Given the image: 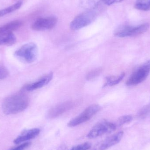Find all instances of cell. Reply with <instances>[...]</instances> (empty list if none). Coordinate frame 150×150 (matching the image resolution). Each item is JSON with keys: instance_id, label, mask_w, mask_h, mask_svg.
<instances>
[{"instance_id": "6da1fadb", "label": "cell", "mask_w": 150, "mask_h": 150, "mask_svg": "<svg viewBox=\"0 0 150 150\" xmlns=\"http://www.w3.org/2000/svg\"><path fill=\"white\" fill-rule=\"evenodd\" d=\"M29 102L27 95L19 93L6 98L2 104V109L5 114H16L26 109Z\"/></svg>"}, {"instance_id": "7a4b0ae2", "label": "cell", "mask_w": 150, "mask_h": 150, "mask_svg": "<svg viewBox=\"0 0 150 150\" xmlns=\"http://www.w3.org/2000/svg\"><path fill=\"white\" fill-rule=\"evenodd\" d=\"M38 54V47L33 43L23 45L15 53V55L18 59L28 63L34 62L37 59Z\"/></svg>"}, {"instance_id": "3957f363", "label": "cell", "mask_w": 150, "mask_h": 150, "mask_svg": "<svg viewBox=\"0 0 150 150\" xmlns=\"http://www.w3.org/2000/svg\"><path fill=\"white\" fill-rule=\"evenodd\" d=\"M149 27V25L148 23L143 24L136 26L122 25L115 30L114 34L119 38L135 37L144 33L148 30Z\"/></svg>"}, {"instance_id": "277c9868", "label": "cell", "mask_w": 150, "mask_h": 150, "mask_svg": "<svg viewBox=\"0 0 150 150\" xmlns=\"http://www.w3.org/2000/svg\"><path fill=\"white\" fill-rule=\"evenodd\" d=\"M117 126L115 123L103 120L96 124L90 132L87 137L89 139H95L106 134H110L116 129Z\"/></svg>"}, {"instance_id": "5b68a950", "label": "cell", "mask_w": 150, "mask_h": 150, "mask_svg": "<svg viewBox=\"0 0 150 150\" xmlns=\"http://www.w3.org/2000/svg\"><path fill=\"white\" fill-rule=\"evenodd\" d=\"M100 109L101 107L97 104L89 106L80 114L71 120L68 123V126L73 127L86 122L99 112Z\"/></svg>"}, {"instance_id": "8992f818", "label": "cell", "mask_w": 150, "mask_h": 150, "mask_svg": "<svg viewBox=\"0 0 150 150\" xmlns=\"http://www.w3.org/2000/svg\"><path fill=\"white\" fill-rule=\"evenodd\" d=\"M96 17V12L94 11H86L78 15L71 22L70 27L73 30H77L86 27L91 23Z\"/></svg>"}, {"instance_id": "52a82bcc", "label": "cell", "mask_w": 150, "mask_h": 150, "mask_svg": "<svg viewBox=\"0 0 150 150\" xmlns=\"http://www.w3.org/2000/svg\"><path fill=\"white\" fill-rule=\"evenodd\" d=\"M150 72V60L143 64L134 72L127 81V85L135 86L144 81Z\"/></svg>"}, {"instance_id": "ba28073f", "label": "cell", "mask_w": 150, "mask_h": 150, "mask_svg": "<svg viewBox=\"0 0 150 150\" xmlns=\"http://www.w3.org/2000/svg\"><path fill=\"white\" fill-rule=\"evenodd\" d=\"M58 19L54 17L40 18L32 25L31 28L35 31H43L51 30L55 26Z\"/></svg>"}, {"instance_id": "9c48e42d", "label": "cell", "mask_w": 150, "mask_h": 150, "mask_svg": "<svg viewBox=\"0 0 150 150\" xmlns=\"http://www.w3.org/2000/svg\"><path fill=\"white\" fill-rule=\"evenodd\" d=\"M123 135L122 131L108 137L97 145L93 150H106L119 143Z\"/></svg>"}, {"instance_id": "30bf717a", "label": "cell", "mask_w": 150, "mask_h": 150, "mask_svg": "<svg viewBox=\"0 0 150 150\" xmlns=\"http://www.w3.org/2000/svg\"><path fill=\"white\" fill-rule=\"evenodd\" d=\"M74 106L72 101H67L56 105L48 111L47 116L51 119L56 118L71 109Z\"/></svg>"}, {"instance_id": "8fae6325", "label": "cell", "mask_w": 150, "mask_h": 150, "mask_svg": "<svg viewBox=\"0 0 150 150\" xmlns=\"http://www.w3.org/2000/svg\"><path fill=\"white\" fill-rule=\"evenodd\" d=\"M53 76V74L52 73H50L45 75L36 82L25 86V90L28 91H31L41 88L47 84L52 80Z\"/></svg>"}, {"instance_id": "7c38bea8", "label": "cell", "mask_w": 150, "mask_h": 150, "mask_svg": "<svg viewBox=\"0 0 150 150\" xmlns=\"http://www.w3.org/2000/svg\"><path fill=\"white\" fill-rule=\"evenodd\" d=\"M40 132L39 128H33L25 130L14 140V143L18 144L37 137Z\"/></svg>"}, {"instance_id": "4fadbf2b", "label": "cell", "mask_w": 150, "mask_h": 150, "mask_svg": "<svg viewBox=\"0 0 150 150\" xmlns=\"http://www.w3.org/2000/svg\"><path fill=\"white\" fill-rule=\"evenodd\" d=\"M22 23L19 20L12 21L0 27V36L13 33V31L19 29Z\"/></svg>"}, {"instance_id": "5bb4252c", "label": "cell", "mask_w": 150, "mask_h": 150, "mask_svg": "<svg viewBox=\"0 0 150 150\" xmlns=\"http://www.w3.org/2000/svg\"><path fill=\"white\" fill-rule=\"evenodd\" d=\"M16 38L13 33L0 36V45L11 46L15 44Z\"/></svg>"}, {"instance_id": "9a60e30c", "label": "cell", "mask_w": 150, "mask_h": 150, "mask_svg": "<svg viewBox=\"0 0 150 150\" xmlns=\"http://www.w3.org/2000/svg\"><path fill=\"white\" fill-rule=\"evenodd\" d=\"M125 74L122 73L118 76H109L106 78L104 86H112L119 83L122 81L125 76Z\"/></svg>"}, {"instance_id": "2e32d148", "label": "cell", "mask_w": 150, "mask_h": 150, "mask_svg": "<svg viewBox=\"0 0 150 150\" xmlns=\"http://www.w3.org/2000/svg\"><path fill=\"white\" fill-rule=\"evenodd\" d=\"M23 3V1H19L15 4L8 7V8H5L3 9L0 10V17L4 16L8 13H11L13 11L17 10L21 8Z\"/></svg>"}, {"instance_id": "e0dca14e", "label": "cell", "mask_w": 150, "mask_h": 150, "mask_svg": "<svg viewBox=\"0 0 150 150\" xmlns=\"http://www.w3.org/2000/svg\"><path fill=\"white\" fill-rule=\"evenodd\" d=\"M135 7L140 10H150V0H136Z\"/></svg>"}, {"instance_id": "ac0fdd59", "label": "cell", "mask_w": 150, "mask_h": 150, "mask_svg": "<svg viewBox=\"0 0 150 150\" xmlns=\"http://www.w3.org/2000/svg\"><path fill=\"white\" fill-rule=\"evenodd\" d=\"M101 72H102V69H95L88 73V74L86 76V79L88 80H91L95 79L100 74Z\"/></svg>"}, {"instance_id": "d6986e66", "label": "cell", "mask_w": 150, "mask_h": 150, "mask_svg": "<svg viewBox=\"0 0 150 150\" xmlns=\"http://www.w3.org/2000/svg\"><path fill=\"white\" fill-rule=\"evenodd\" d=\"M133 120L131 115H127L121 116L118 119L117 121V125L119 126H122L124 124L129 123Z\"/></svg>"}, {"instance_id": "ffe728a7", "label": "cell", "mask_w": 150, "mask_h": 150, "mask_svg": "<svg viewBox=\"0 0 150 150\" xmlns=\"http://www.w3.org/2000/svg\"><path fill=\"white\" fill-rule=\"evenodd\" d=\"M91 147V144L90 143L86 142L75 146L70 150H88Z\"/></svg>"}, {"instance_id": "44dd1931", "label": "cell", "mask_w": 150, "mask_h": 150, "mask_svg": "<svg viewBox=\"0 0 150 150\" xmlns=\"http://www.w3.org/2000/svg\"><path fill=\"white\" fill-rule=\"evenodd\" d=\"M31 143L25 142L20 145H18L17 147L12 148L9 150H25L28 148L30 145Z\"/></svg>"}, {"instance_id": "7402d4cb", "label": "cell", "mask_w": 150, "mask_h": 150, "mask_svg": "<svg viewBox=\"0 0 150 150\" xmlns=\"http://www.w3.org/2000/svg\"><path fill=\"white\" fill-rule=\"evenodd\" d=\"M8 75V71L6 68L0 66V79H4L7 77Z\"/></svg>"}, {"instance_id": "603a6c76", "label": "cell", "mask_w": 150, "mask_h": 150, "mask_svg": "<svg viewBox=\"0 0 150 150\" xmlns=\"http://www.w3.org/2000/svg\"><path fill=\"white\" fill-rule=\"evenodd\" d=\"M101 1L106 5H110L116 3L120 2L123 0H101Z\"/></svg>"}]
</instances>
